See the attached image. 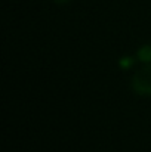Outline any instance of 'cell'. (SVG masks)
I'll return each instance as SVG.
<instances>
[{
  "mask_svg": "<svg viewBox=\"0 0 151 152\" xmlns=\"http://www.w3.org/2000/svg\"><path fill=\"white\" fill-rule=\"evenodd\" d=\"M132 87L138 95H151V65L139 68L133 74Z\"/></svg>",
  "mask_w": 151,
  "mask_h": 152,
  "instance_id": "obj_1",
  "label": "cell"
},
{
  "mask_svg": "<svg viewBox=\"0 0 151 152\" xmlns=\"http://www.w3.org/2000/svg\"><path fill=\"white\" fill-rule=\"evenodd\" d=\"M139 55H142V56H141L142 61H151V48L150 46L142 48V50L139 52Z\"/></svg>",
  "mask_w": 151,
  "mask_h": 152,
  "instance_id": "obj_2",
  "label": "cell"
},
{
  "mask_svg": "<svg viewBox=\"0 0 151 152\" xmlns=\"http://www.w3.org/2000/svg\"><path fill=\"white\" fill-rule=\"evenodd\" d=\"M55 3H58V4H64V3H67L68 0H53Z\"/></svg>",
  "mask_w": 151,
  "mask_h": 152,
  "instance_id": "obj_3",
  "label": "cell"
}]
</instances>
